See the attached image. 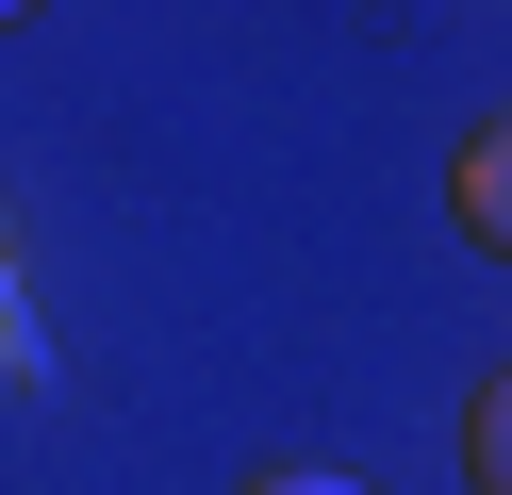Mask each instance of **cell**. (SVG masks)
Listing matches in <instances>:
<instances>
[{
    "label": "cell",
    "instance_id": "6da1fadb",
    "mask_svg": "<svg viewBox=\"0 0 512 495\" xmlns=\"http://www.w3.org/2000/svg\"><path fill=\"white\" fill-rule=\"evenodd\" d=\"M446 215H463V248H496V264H512V116H479V132H463Z\"/></svg>",
    "mask_w": 512,
    "mask_h": 495
},
{
    "label": "cell",
    "instance_id": "7a4b0ae2",
    "mask_svg": "<svg viewBox=\"0 0 512 495\" xmlns=\"http://www.w3.org/2000/svg\"><path fill=\"white\" fill-rule=\"evenodd\" d=\"M463 495H512V363L463 396Z\"/></svg>",
    "mask_w": 512,
    "mask_h": 495
},
{
    "label": "cell",
    "instance_id": "3957f363",
    "mask_svg": "<svg viewBox=\"0 0 512 495\" xmlns=\"http://www.w3.org/2000/svg\"><path fill=\"white\" fill-rule=\"evenodd\" d=\"M248 495H364V479H331V462H281V479H248Z\"/></svg>",
    "mask_w": 512,
    "mask_h": 495
}]
</instances>
